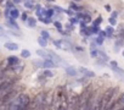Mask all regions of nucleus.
Wrapping results in <instances>:
<instances>
[{
	"instance_id": "1",
	"label": "nucleus",
	"mask_w": 124,
	"mask_h": 110,
	"mask_svg": "<svg viewBox=\"0 0 124 110\" xmlns=\"http://www.w3.org/2000/svg\"><path fill=\"white\" fill-rule=\"evenodd\" d=\"M118 92V88H108L102 95H101V103H102V110L106 109V106L111 103V99L114 97V94Z\"/></svg>"
},
{
	"instance_id": "2",
	"label": "nucleus",
	"mask_w": 124,
	"mask_h": 110,
	"mask_svg": "<svg viewBox=\"0 0 124 110\" xmlns=\"http://www.w3.org/2000/svg\"><path fill=\"white\" fill-rule=\"evenodd\" d=\"M16 95V91L15 89H11L10 92H8L6 94H4L3 97H0V103L3 105H8L9 103L12 101V98Z\"/></svg>"
},
{
	"instance_id": "3",
	"label": "nucleus",
	"mask_w": 124,
	"mask_h": 110,
	"mask_svg": "<svg viewBox=\"0 0 124 110\" xmlns=\"http://www.w3.org/2000/svg\"><path fill=\"white\" fill-rule=\"evenodd\" d=\"M6 61H8L9 67H14V66H16V65H18V64L21 63V61L18 60V58H16V56H10V58L6 59Z\"/></svg>"
},
{
	"instance_id": "4",
	"label": "nucleus",
	"mask_w": 124,
	"mask_h": 110,
	"mask_svg": "<svg viewBox=\"0 0 124 110\" xmlns=\"http://www.w3.org/2000/svg\"><path fill=\"white\" fill-rule=\"evenodd\" d=\"M79 72H82L85 77H94V76H95V73H94L93 71H90V70H88V69H85V67H80V69H79Z\"/></svg>"
},
{
	"instance_id": "5",
	"label": "nucleus",
	"mask_w": 124,
	"mask_h": 110,
	"mask_svg": "<svg viewBox=\"0 0 124 110\" xmlns=\"http://www.w3.org/2000/svg\"><path fill=\"white\" fill-rule=\"evenodd\" d=\"M5 48L9 49V50L15 51V50L18 49V44H16V43H14V42H8V43H5Z\"/></svg>"
},
{
	"instance_id": "6",
	"label": "nucleus",
	"mask_w": 124,
	"mask_h": 110,
	"mask_svg": "<svg viewBox=\"0 0 124 110\" xmlns=\"http://www.w3.org/2000/svg\"><path fill=\"white\" fill-rule=\"evenodd\" d=\"M55 66H57V65H55V63L51 59H46L45 61H43V67L50 69V67H55Z\"/></svg>"
},
{
	"instance_id": "7",
	"label": "nucleus",
	"mask_w": 124,
	"mask_h": 110,
	"mask_svg": "<svg viewBox=\"0 0 124 110\" xmlns=\"http://www.w3.org/2000/svg\"><path fill=\"white\" fill-rule=\"evenodd\" d=\"M9 16H10V18L15 20V18H18L20 12H18V10H17V9H12V10H10V11H9Z\"/></svg>"
},
{
	"instance_id": "8",
	"label": "nucleus",
	"mask_w": 124,
	"mask_h": 110,
	"mask_svg": "<svg viewBox=\"0 0 124 110\" xmlns=\"http://www.w3.org/2000/svg\"><path fill=\"white\" fill-rule=\"evenodd\" d=\"M37 54L40 55V56H43V58H45V60H46V59H51V56L49 55V51H45V50H43V49L37 50Z\"/></svg>"
},
{
	"instance_id": "9",
	"label": "nucleus",
	"mask_w": 124,
	"mask_h": 110,
	"mask_svg": "<svg viewBox=\"0 0 124 110\" xmlns=\"http://www.w3.org/2000/svg\"><path fill=\"white\" fill-rule=\"evenodd\" d=\"M26 22H27L28 27H31V28H34L35 25H37V21H35V18H33V17H28Z\"/></svg>"
},
{
	"instance_id": "10",
	"label": "nucleus",
	"mask_w": 124,
	"mask_h": 110,
	"mask_svg": "<svg viewBox=\"0 0 124 110\" xmlns=\"http://www.w3.org/2000/svg\"><path fill=\"white\" fill-rule=\"evenodd\" d=\"M66 73L68 76H76L77 75V70L73 69L72 66H70V67H66Z\"/></svg>"
},
{
	"instance_id": "11",
	"label": "nucleus",
	"mask_w": 124,
	"mask_h": 110,
	"mask_svg": "<svg viewBox=\"0 0 124 110\" xmlns=\"http://www.w3.org/2000/svg\"><path fill=\"white\" fill-rule=\"evenodd\" d=\"M116 105H119L120 108H123L124 106V93L123 94H120V97L118 98V100L116 101Z\"/></svg>"
},
{
	"instance_id": "12",
	"label": "nucleus",
	"mask_w": 124,
	"mask_h": 110,
	"mask_svg": "<svg viewBox=\"0 0 124 110\" xmlns=\"http://www.w3.org/2000/svg\"><path fill=\"white\" fill-rule=\"evenodd\" d=\"M71 9H72L73 11H77V12H79V11L82 10V6L77 5V3H71Z\"/></svg>"
},
{
	"instance_id": "13",
	"label": "nucleus",
	"mask_w": 124,
	"mask_h": 110,
	"mask_svg": "<svg viewBox=\"0 0 124 110\" xmlns=\"http://www.w3.org/2000/svg\"><path fill=\"white\" fill-rule=\"evenodd\" d=\"M105 32H106V37H108V38L113 37V33H114V31H113V28H112V27H107V29H106Z\"/></svg>"
},
{
	"instance_id": "14",
	"label": "nucleus",
	"mask_w": 124,
	"mask_h": 110,
	"mask_svg": "<svg viewBox=\"0 0 124 110\" xmlns=\"http://www.w3.org/2000/svg\"><path fill=\"white\" fill-rule=\"evenodd\" d=\"M41 38L47 42V39H50V33L47 31H41Z\"/></svg>"
},
{
	"instance_id": "15",
	"label": "nucleus",
	"mask_w": 124,
	"mask_h": 110,
	"mask_svg": "<svg viewBox=\"0 0 124 110\" xmlns=\"http://www.w3.org/2000/svg\"><path fill=\"white\" fill-rule=\"evenodd\" d=\"M21 55H22V58H29V55H31V51L27 50V49H23L21 51Z\"/></svg>"
},
{
	"instance_id": "16",
	"label": "nucleus",
	"mask_w": 124,
	"mask_h": 110,
	"mask_svg": "<svg viewBox=\"0 0 124 110\" xmlns=\"http://www.w3.org/2000/svg\"><path fill=\"white\" fill-rule=\"evenodd\" d=\"M38 43H39L43 48H45V46H46V44H47V42H46L45 39H43L41 37H39V38H38Z\"/></svg>"
},
{
	"instance_id": "17",
	"label": "nucleus",
	"mask_w": 124,
	"mask_h": 110,
	"mask_svg": "<svg viewBox=\"0 0 124 110\" xmlns=\"http://www.w3.org/2000/svg\"><path fill=\"white\" fill-rule=\"evenodd\" d=\"M101 22H102V17H97V18L93 22V25H94V27H99Z\"/></svg>"
},
{
	"instance_id": "18",
	"label": "nucleus",
	"mask_w": 124,
	"mask_h": 110,
	"mask_svg": "<svg viewBox=\"0 0 124 110\" xmlns=\"http://www.w3.org/2000/svg\"><path fill=\"white\" fill-rule=\"evenodd\" d=\"M52 15H54V10H52V9H49L47 11H45V16H46L47 18H51Z\"/></svg>"
},
{
	"instance_id": "19",
	"label": "nucleus",
	"mask_w": 124,
	"mask_h": 110,
	"mask_svg": "<svg viewBox=\"0 0 124 110\" xmlns=\"http://www.w3.org/2000/svg\"><path fill=\"white\" fill-rule=\"evenodd\" d=\"M83 22L86 25V23H89V22H91V17L89 16V15H84V17H83Z\"/></svg>"
},
{
	"instance_id": "20",
	"label": "nucleus",
	"mask_w": 124,
	"mask_h": 110,
	"mask_svg": "<svg viewBox=\"0 0 124 110\" xmlns=\"http://www.w3.org/2000/svg\"><path fill=\"white\" fill-rule=\"evenodd\" d=\"M14 9V3L11 1V0H9V1L6 3V10H12Z\"/></svg>"
},
{
	"instance_id": "21",
	"label": "nucleus",
	"mask_w": 124,
	"mask_h": 110,
	"mask_svg": "<svg viewBox=\"0 0 124 110\" xmlns=\"http://www.w3.org/2000/svg\"><path fill=\"white\" fill-rule=\"evenodd\" d=\"M54 25H55L56 29H58L60 32L62 31V25H61V22H58V21H55V22H54Z\"/></svg>"
},
{
	"instance_id": "22",
	"label": "nucleus",
	"mask_w": 124,
	"mask_h": 110,
	"mask_svg": "<svg viewBox=\"0 0 124 110\" xmlns=\"http://www.w3.org/2000/svg\"><path fill=\"white\" fill-rule=\"evenodd\" d=\"M43 75H44V77H52V76H54V73H52L51 71H49V70H45Z\"/></svg>"
},
{
	"instance_id": "23",
	"label": "nucleus",
	"mask_w": 124,
	"mask_h": 110,
	"mask_svg": "<svg viewBox=\"0 0 124 110\" xmlns=\"http://www.w3.org/2000/svg\"><path fill=\"white\" fill-rule=\"evenodd\" d=\"M91 58H97V54H99V50L96 49H91Z\"/></svg>"
},
{
	"instance_id": "24",
	"label": "nucleus",
	"mask_w": 124,
	"mask_h": 110,
	"mask_svg": "<svg viewBox=\"0 0 124 110\" xmlns=\"http://www.w3.org/2000/svg\"><path fill=\"white\" fill-rule=\"evenodd\" d=\"M122 43H123V40H120V39H117V42H116V46H114V49H116V51L119 49V46L122 45Z\"/></svg>"
},
{
	"instance_id": "25",
	"label": "nucleus",
	"mask_w": 124,
	"mask_h": 110,
	"mask_svg": "<svg viewBox=\"0 0 124 110\" xmlns=\"http://www.w3.org/2000/svg\"><path fill=\"white\" fill-rule=\"evenodd\" d=\"M33 64H34L37 67H43V61H40V60H34Z\"/></svg>"
},
{
	"instance_id": "26",
	"label": "nucleus",
	"mask_w": 124,
	"mask_h": 110,
	"mask_svg": "<svg viewBox=\"0 0 124 110\" xmlns=\"http://www.w3.org/2000/svg\"><path fill=\"white\" fill-rule=\"evenodd\" d=\"M24 6H26L27 9H33V4H32V1H26V3H24Z\"/></svg>"
},
{
	"instance_id": "27",
	"label": "nucleus",
	"mask_w": 124,
	"mask_h": 110,
	"mask_svg": "<svg viewBox=\"0 0 124 110\" xmlns=\"http://www.w3.org/2000/svg\"><path fill=\"white\" fill-rule=\"evenodd\" d=\"M109 66L114 70V69H117V67H118V64H117V61H111V63H109Z\"/></svg>"
},
{
	"instance_id": "28",
	"label": "nucleus",
	"mask_w": 124,
	"mask_h": 110,
	"mask_svg": "<svg viewBox=\"0 0 124 110\" xmlns=\"http://www.w3.org/2000/svg\"><path fill=\"white\" fill-rule=\"evenodd\" d=\"M109 23L112 25V26H116V23H117V21H116V18H112V17H109Z\"/></svg>"
},
{
	"instance_id": "29",
	"label": "nucleus",
	"mask_w": 124,
	"mask_h": 110,
	"mask_svg": "<svg viewBox=\"0 0 124 110\" xmlns=\"http://www.w3.org/2000/svg\"><path fill=\"white\" fill-rule=\"evenodd\" d=\"M96 43L101 45V44L103 43V38H101V37H97V38H96Z\"/></svg>"
},
{
	"instance_id": "30",
	"label": "nucleus",
	"mask_w": 124,
	"mask_h": 110,
	"mask_svg": "<svg viewBox=\"0 0 124 110\" xmlns=\"http://www.w3.org/2000/svg\"><path fill=\"white\" fill-rule=\"evenodd\" d=\"M99 37L105 38V37H106V32H105V31H100V32H99Z\"/></svg>"
},
{
	"instance_id": "31",
	"label": "nucleus",
	"mask_w": 124,
	"mask_h": 110,
	"mask_svg": "<svg viewBox=\"0 0 124 110\" xmlns=\"http://www.w3.org/2000/svg\"><path fill=\"white\" fill-rule=\"evenodd\" d=\"M117 16H118V12H117V11H113V12H112V16H111V17H112V18H116V20H117Z\"/></svg>"
},
{
	"instance_id": "32",
	"label": "nucleus",
	"mask_w": 124,
	"mask_h": 110,
	"mask_svg": "<svg viewBox=\"0 0 124 110\" xmlns=\"http://www.w3.org/2000/svg\"><path fill=\"white\" fill-rule=\"evenodd\" d=\"M66 28H67V29H70V31H73V25L68 23V25H66Z\"/></svg>"
},
{
	"instance_id": "33",
	"label": "nucleus",
	"mask_w": 124,
	"mask_h": 110,
	"mask_svg": "<svg viewBox=\"0 0 124 110\" xmlns=\"http://www.w3.org/2000/svg\"><path fill=\"white\" fill-rule=\"evenodd\" d=\"M54 10H56V11H58V12H63V10H62L61 8H57V6H55Z\"/></svg>"
},
{
	"instance_id": "34",
	"label": "nucleus",
	"mask_w": 124,
	"mask_h": 110,
	"mask_svg": "<svg viewBox=\"0 0 124 110\" xmlns=\"http://www.w3.org/2000/svg\"><path fill=\"white\" fill-rule=\"evenodd\" d=\"M65 12H66V14H68L70 16H73V12H72V10H66Z\"/></svg>"
},
{
	"instance_id": "35",
	"label": "nucleus",
	"mask_w": 124,
	"mask_h": 110,
	"mask_svg": "<svg viewBox=\"0 0 124 110\" xmlns=\"http://www.w3.org/2000/svg\"><path fill=\"white\" fill-rule=\"evenodd\" d=\"M78 22V20L77 18H71V25H73V23H77Z\"/></svg>"
},
{
	"instance_id": "36",
	"label": "nucleus",
	"mask_w": 124,
	"mask_h": 110,
	"mask_svg": "<svg viewBox=\"0 0 124 110\" xmlns=\"http://www.w3.org/2000/svg\"><path fill=\"white\" fill-rule=\"evenodd\" d=\"M27 18H28V17H27V14H23V15H22V20H23V21H27Z\"/></svg>"
},
{
	"instance_id": "37",
	"label": "nucleus",
	"mask_w": 124,
	"mask_h": 110,
	"mask_svg": "<svg viewBox=\"0 0 124 110\" xmlns=\"http://www.w3.org/2000/svg\"><path fill=\"white\" fill-rule=\"evenodd\" d=\"M105 9H106V11H111V6H109V5H106Z\"/></svg>"
},
{
	"instance_id": "38",
	"label": "nucleus",
	"mask_w": 124,
	"mask_h": 110,
	"mask_svg": "<svg viewBox=\"0 0 124 110\" xmlns=\"http://www.w3.org/2000/svg\"><path fill=\"white\" fill-rule=\"evenodd\" d=\"M22 1V0H14V3H16V4H20Z\"/></svg>"
},
{
	"instance_id": "39",
	"label": "nucleus",
	"mask_w": 124,
	"mask_h": 110,
	"mask_svg": "<svg viewBox=\"0 0 124 110\" xmlns=\"http://www.w3.org/2000/svg\"><path fill=\"white\" fill-rule=\"evenodd\" d=\"M74 1H76V3H78V1H82V0H74Z\"/></svg>"
},
{
	"instance_id": "40",
	"label": "nucleus",
	"mask_w": 124,
	"mask_h": 110,
	"mask_svg": "<svg viewBox=\"0 0 124 110\" xmlns=\"http://www.w3.org/2000/svg\"><path fill=\"white\" fill-rule=\"evenodd\" d=\"M46 1H55V0H46Z\"/></svg>"
},
{
	"instance_id": "41",
	"label": "nucleus",
	"mask_w": 124,
	"mask_h": 110,
	"mask_svg": "<svg viewBox=\"0 0 124 110\" xmlns=\"http://www.w3.org/2000/svg\"><path fill=\"white\" fill-rule=\"evenodd\" d=\"M0 31H3V28H1V27H0Z\"/></svg>"
},
{
	"instance_id": "42",
	"label": "nucleus",
	"mask_w": 124,
	"mask_h": 110,
	"mask_svg": "<svg viewBox=\"0 0 124 110\" xmlns=\"http://www.w3.org/2000/svg\"><path fill=\"white\" fill-rule=\"evenodd\" d=\"M123 56H124V50H123Z\"/></svg>"
},
{
	"instance_id": "43",
	"label": "nucleus",
	"mask_w": 124,
	"mask_h": 110,
	"mask_svg": "<svg viewBox=\"0 0 124 110\" xmlns=\"http://www.w3.org/2000/svg\"><path fill=\"white\" fill-rule=\"evenodd\" d=\"M1 1H3V0H0V3H1Z\"/></svg>"
}]
</instances>
